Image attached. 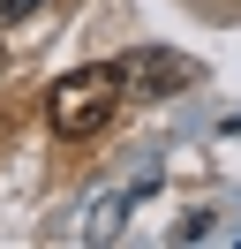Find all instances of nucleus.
I'll return each instance as SVG.
<instances>
[{"instance_id": "nucleus-3", "label": "nucleus", "mask_w": 241, "mask_h": 249, "mask_svg": "<svg viewBox=\"0 0 241 249\" xmlns=\"http://www.w3.org/2000/svg\"><path fill=\"white\" fill-rule=\"evenodd\" d=\"M30 8H38V0H0V31H8V23H23Z\"/></svg>"}, {"instance_id": "nucleus-2", "label": "nucleus", "mask_w": 241, "mask_h": 249, "mask_svg": "<svg viewBox=\"0 0 241 249\" xmlns=\"http://www.w3.org/2000/svg\"><path fill=\"white\" fill-rule=\"evenodd\" d=\"M120 76V98H166V91H189L196 83V61H181V53H158V46H136L113 61Z\"/></svg>"}, {"instance_id": "nucleus-1", "label": "nucleus", "mask_w": 241, "mask_h": 249, "mask_svg": "<svg viewBox=\"0 0 241 249\" xmlns=\"http://www.w3.org/2000/svg\"><path fill=\"white\" fill-rule=\"evenodd\" d=\"M120 113V76H113V61H90V68H68V76L45 91V121H53V136H68V143H83V136H98L105 121Z\"/></svg>"}, {"instance_id": "nucleus-4", "label": "nucleus", "mask_w": 241, "mask_h": 249, "mask_svg": "<svg viewBox=\"0 0 241 249\" xmlns=\"http://www.w3.org/2000/svg\"><path fill=\"white\" fill-rule=\"evenodd\" d=\"M0 76H8V53H0Z\"/></svg>"}]
</instances>
